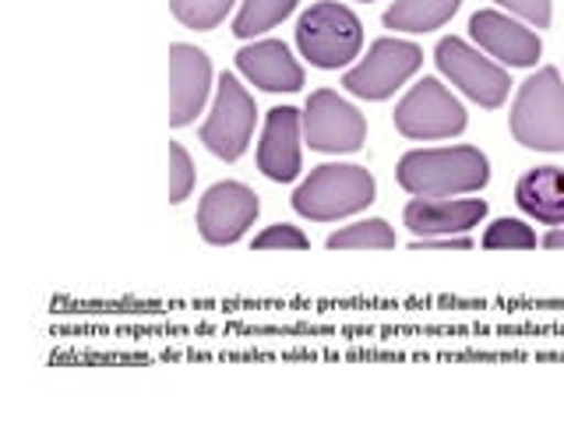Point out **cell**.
Masks as SVG:
<instances>
[{
    "label": "cell",
    "instance_id": "cell-25",
    "mask_svg": "<svg viewBox=\"0 0 564 423\" xmlns=\"http://www.w3.org/2000/svg\"><path fill=\"white\" fill-rule=\"evenodd\" d=\"M441 247H455V251H469L473 240L466 234H452V237H416L413 240V251H441Z\"/></svg>",
    "mask_w": 564,
    "mask_h": 423
},
{
    "label": "cell",
    "instance_id": "cell-9",
    "mask_svg": "<svg viewBox=\"0 0 564 423\" xmlns=\"http://www.w3.org/2000/svg\"><path fill=\"white\" fill-rule=\"evenodd\" d=\"M304 134L317 152H357L367 138V120L332 88H317L304 106Z\"/></svg>",
    "mask_w": 564,
    "mask_h": 423
},
{
    "label": "cell",
    "instance_id": "cell-21",
    "mask_svg": "<svg viewBox=\"0 0 564 423\" xmlns=\"http://www.w3.org/2000/svg\"><path fill=\"white\" fill-rule=\"evenodd\" d=\"M484 247L487 251H529V247H536V234L522 219H498L487 226Z\"/></svg>",
    "mask_w": 564,
    "mask_h": 423
},
{
    "label": "cell",
    "instance_id": "cell-2",
    "mask_svg": "<svg viewBox=\"0 0 564 423\" xmlns=\"http://www.w3.org/2000/svg\"><path fill=\"white\" fill-rule=\"evenodd\" d=\"M511 134L525 149L564 152V82L557 67H540L522 82L511 106Z\"/></svg>",
    "mask_w": 564,
    "mask_h": 423
},
{
    "label": "cell",
    "instance_id": "cell-17",
    "mask_svg": "<svg viewBox=\"0 0 564 423\" xmlns=\"http://www.w3.org/2000/svg\"><path fill=\"white\" fill-rule=\"evenodd\" d=\"M463 0H395L384 11V29L399 32H431L441 29L458 11Z\"/></svg>",
    "mask_w": 564,
    "mask_h": 423
},
{
    "label": "cell",
    "instance_id": "cell-15",
    "mask_svg": "<svg viewBox=\"0 0 564 423\" xmlns=\"http://www.w3.org/2000/svg\"><path fill=\"white\" fill-rule=\"evenodd\" d=\"M237 67L264 93H296L304 85V67L296 64L290 46L279 40H258L243 46L237 53Z\"/></svg>",
    "mask_w": 564,
    "mask_h": 423
},
{
    "label": "cell",
    "instance_id": "cell-23",
    "mask_svg": "<svg viewBox=\"0 0 564 423\" xmlns=\"http://www.w3.org/2000/svg\"><path fill=\"white\" fill-rule=\"evenodd\" d=\"M254 247H258V251H272V247H290V251H307L311 240H307L304 234H300L296 226L275 223V226L264 229V234H258V237H254Z\"/></svg>",
    "mask_w": 564,
    "mask_h": 423
},
{
    "label": "cell",
    "instance_id": "cell-6",
    "mask_svg": "<svg viewBox=\"0 0 564 423\" xmlns=\"http://www.w3.org/2000/svg\"><path fill=\"white\" fill-rule=\"evenodd\" d=\"M254 99L251 93L234 78V75H219V88H216V106H212L208 120L202 123V141L212 155L234 163L247 152L254 134Z\"/></svg>",
    "mask_w": 564,
    "mask_h": 423
},
{
    "label": "cell",
    "instance_id": "cell-11",
    "mask_svg": "<svg viewBox=\"0 0 564 423\" xmlns=\"http://www.w3.org/2000/svg\"><path fill=\"white\" fill-rule=\"evenodd\" d=\"M212 88V64L208 53L191 43L170 46V123L184 128L208 99Z\"/></svg>",
    "mask_w": 564,
    "mask_h": 423
},
{
    "label": "cell",
    "instance_id": "cell-3",
    "mask_svg": "<svg viewBox=\"0 0 564 423\" xmlns=\"http://www.w3.org/2000/svg\"><path fill=\"white\" fill-rule=\"evenodd\" d=\"M375 202V176L352 163H328L317 166L293 194V208L304 219L332 223L352 216Z\"/></svg>",
    "mask_w": 564,
    "mask_h": 423
},
{
    "label": "cell",
    "instance_id": "cell-7",
    "mask_svg": "<svg viewBox=\"0 0 564 423\" xmlns=\"http://www.w3.org/2000/svg\"><path fill=\"white\" fill-rule=\"evenodd\" d=\"M434 61L441 67V75L452 78V85H458L463 93L494 110V106H501L508 99V70L501 64H494L490 57H484L480 50H473L466 40H458V35H445V40L437 43L434 50Z\"/></svg>",
    "mask_w": 564,
    "mask_h": 423
},
{
    "label": "cell",
    "instance_id": "cell-27",
    "mask_svg": "<svg viewBox=\"0 0 564 423\" xmlns=\"http://www.w3.org/2000/svg\"><path fill=\"white\" fill-rule=\"evenodd\" d=\"M367 4H370V0H367Z\"/></svg>",
    "mask_w": 564,
    "mask_h": 423
},
{
    "label": "cell",
    "instance_id": "cell-4",
    "mask_svg": "<svg viewBox=\"0 0 564 423\" xmlns=\"http://www.w3.org/2000/svg\"><path fill=\"white\" fill-rule=\"evenodd\" d=\"M296 46L314 67H346L352 57H360L364 46V25L349 8L322 0V4L307 8L296 22Z\"/></svg>",
    "mask_w": 564,
    "mask_h": 423
},
{
    "label": "cell",
    "instance_id": "cell-12",
    "mask_svg": "<svg viewBox=\"0 0 564 423\" xmlns=\"http://www.w3.org/2000/svg\"><path fill=\"white\" fill-rule=\"evenodd\" d=\"M469 35L490 57H498L508 67H533L540 61V35L519 22H511L501 11H476L469 18Z\"/></svg>",
    "mask_w": 564,
    "mask_h": 423
},
{
    "label": "cell",
    "instance_id": "cell-18",
    "mask_svg": "<svg viewBox=\"0 0 564 423\" xmlns=\"http://www.w3.org/2000/svg\"><path fill=\"white\" fill-rule=\"evenodd\" d=\"M328 247L332 251H364V247L367 251H388V247H395V229L384 219H364L332 234Z\"/></svg>",
    "mask_w": 564,
    "mask_h": 423
},
{
    "label": "cell",
    "instance_id": "cell-19",
    "mask_svg": "<svg viewBox=\"0 0 564 423\" xmlns=\"http://www.w3.org/2000/svg\"><path fill=\"white\" fill-rule=\"evenodd\" d=\"M293 8H296V0H243V8L234 22V32L240 40H251V35L279 25Z\"/></svg>",
    "mask_w": 564,
    "mask_h": 423
},
{
    "label": "cell",
    "instance_id": "cell-14",
    "mask_svg": "<svg viewBox=\"0 0 564 423\" xmlns=\"http://www.w3.org/2000/svg\"><path fill=\"white\" fill-rule=\"evenodd\" d=\"M487 216V202L480 198H413L402 219L416 237H452L469 234Z\"/></svg>",
    "mask_w": 564,
    "mask_h": 423
},
{
    "label": "cell",
    "instance_id": "cell-8",
    "mask_svg": "<svg viewBox=\"0 0 564 423\" xmlns=\"http://www.w3.org/2000/svg\"><path fill=\"white\" fill-rule=\"evenodd\" d=\"M395 128L405 138H452L466 128V110L437 78L416 82L395 106Z\"/></svg>",
    "mask_w": 564,
    "mask_h": 423
},
{
    "label": "cell",
    "instance_id": "cell-26",
    "mask_svg": "<svg viewBox=\"0 0 564 423\" xmlns=\"http://www.w3.org/2000/svg\"><path fill=\"white\" fill-rule=\"evenodd\" d=\"M543 247H551V251H561V247H564V229H561V226H554L551 234L543 237Z\"/></svg>",
    "mask_w": 564,
    "mask_h": 423
},
{
    "label": "cell",
    "instance_id": "cell-10",
    "mask_svg": "<svg viewBox=\"0 0 564 423\" xmlns=\"http://www.w3.org/2000/svg\"><path fill=\"white\" fill-rule=\"evenodd\" d=\"M254 219H258V194L237 181L212 184L198 205V229L208 243L240 240Z\"/></svg>",
    "mask_w": 564,
    "mask_h": 423
},
{
    "label": "cell",
    "instance_id": "cell-1",
    "mask_svg": "<svg viewBox=\"0 0 564 423\" xmlns=\"http://www.w3.org/2000/svg\"><path fill=\"white\" fill-rule=\"evenodd\" d=\"M399 187L416 198H452V194L480 191L490 181V163L480 149H413L399 159Z\"/></svg>",
    "mask_w": 564,
    "mask_h": 423
},
{
    "label": "cell",
    "instance_id": "cell-22",
    "mask_svg": "<svg viewBox=\"0 0 564 423\" xmlns=\"http://www.w3.org/2000/svg\"><path fill=\"white\" fill-rule=\"evenodd\" d=\"M194 187V163L181 141H170V202H184Z\"/></svg>",
    "mask_w": 564,
    "mask_h": 423
},
{
    "label": "cell",
    "instance_id": "cell-20",
    "mask_svg": "<svg viewBox=\"0 0 564 423\" xmlns=\"http://www.w3.org/2000/svg\"><path fill=\"white\" fill-rule=\"evenodd\" d=\"M170 8L187 29L208 32V29H216L223 22L226 11L234 8V0H170Z\"/></svg>",
    "mask_w": 564,
    "mask_h": 423
},
{
    "label": "cell",
    "instance_id": "cell-13",
    "mask_svg": "<svg viewBox=\"0 0 564 423\" xmlns=\"http://www.w3.org/2000/svg\"><path fill=\"white\" fill-rule=\"evenodd\" d=\"M300 128H304V113L293 106H275L264 120V134L258 145V170L269 181L286 184L300 173Z\"/></svg>",
    "mask_w": 564,
    "mask_h": 423
},
{
    "label": "cell",
    "instance_id": "cell-5",
    "mask_svg": "<svg viewBox=\"0 0 564 423\" xmlns=\"http://www.w3.org/2000/svg\"><path fill=\"white\" fill-rule=\"evenodd\" d=\"M423 64V50L410 40H392V35H381L378 43H370L367 57L349 67L343 75L346 93L360 96V99H388L395 88L413 78Z\"/></svg>",
    "mask_w": 564,
    "mask_h": 423
},
{
    "label": "cell",
    "instance_id": "cell-24",
    "mask_svg": "<svg viewBox=\"0 0 564 423\" xmlns=\"http://www.w3.org/2000/svg\"><path fill=\"white\" fill-rule=\"evenodd\" d=\"M501 8L522 14L525 22H533L536 29H546L551 25V0H498Z\"/></svg>",
    "mask_w": 564,
    "mask_h": 423
},
{
    "label": "cell",
    "instance_id": "cell-16",
    "mask_svg": "<svg viewBox=\"0 0 564 423\" xmlns=\"http://www.w3.org/2000/svg\"><path fill=\"white\" fill-rule=\"evenodd\" d=\"M516 202L525 216L543 226H564V170L561 166H536L519 176Z\"/></svg>",
    "mask_w": 564,
    "mask_h": 423
}]
</instances>
